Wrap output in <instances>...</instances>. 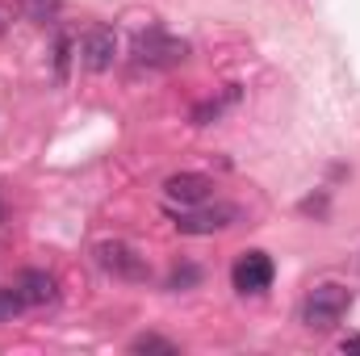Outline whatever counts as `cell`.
<instances>
[{"label":"cell","instance_id":"cell-14","mask_svg":"<svg viewBox=\"0 0 360 356\" xmlns=\"http://www.w3.org/2000/svg\"><path fill=\"white\" fill-rule=\"evenodd\" d=\"M55 8H59V0H30V13H34V17H42V21H46Z\"/></svg>","mask_w":360,"mask_h":356},{"label":"cell","instance_id":"cell-8","mask_svg":"<svg viewBox=\"0 0 360 356\" xmlns=\"http://www.w3.org/2000/svg\"><path fill=\"white\" fill-rule=\"evenodd\" d=\"M17 293H21L25 306H46V302L59 298V285H55L51 272H42V268H25V272L17 276Z\"/></svg>","mask_w":360,"mask_h":356},{"label":"cell","instance_id":"cell-15","mask_svg":"<svg viewBox=\"0 0 360 356\" xmlns=\"http://www.w3.org/2000/svg\"><path fill=\"white\" fill-rule=\"evenodd\" d=\"M340 348H344V352H360V336H344Z\"/></svg>","mask_w":360,"mask_h":356},{"label":"cell","instance_id":"cell-5","mask_svg":"<svg viewBox=\"0 0 360 356\" xmlns=\"http://www.w3.org/2000/svg\"><path fill=\"white\" fill-rule=\"evenodd\" d=\"M272 260L269 252H243L239 260H235V268H231V285L239 289V293H264L272 285Z\"/></svg>","mask_w":360,"mask_h":356},{"label":"cell","instance_id":"cell-13","mask_svg":"<svg viewBox=\"0 0 360 356\" xmlns=\"http://www.w3.org/2000/svg\"><path fill=\"white\" fill-rule=\"evenodd\" d=\"M197 281H201V268L197 265H180L176 272H172L168 285H172V289H188V285H197Z\"/></svg>","mask_w":360,"mask_h":356},{"label":"cell","instance_id":"cell-16","mask_svg":"<svg viewBox=\"0 0 360 356\" xmlns=\"http://www.w3.org/2000/svg\"><path fill=\"white\" fill-rule=\"evenodd\" d=\"M0 218H4V201H0Z\"/></svg>","mask_w":360,"mask_h":356},{"label":"cell","instance_id":"cell-11","mask_svg":"<svg viewBox=\"0 0 360 356\" xmlns=\"http://www.w3.org/2000/svg\"><path fill=\"white\" fill-rule=\"evenodd\" d=\"M68 63H72V38L59 34V42H55V76L59 80H68Z\"/></svg>","mask_w":360,"mask_h":356},{"label":"cell","instance_id":"cell-10","mask_svg":"<svg viewBox=\"0 0 360 356\" xmlns=\"http://www.w3.org/2000/svg\"><path fill=\"white\" fill-rule=\"evenodd\" d=\"M130 352H164V356H176L180 348L172 340H160V336H139V340H130Z\"/></svg>","mask_w":360,"mask_h":356},{"label":"cell","instance_id":"cell-3","mask_svg":"<svg viewBox=\"0 0 360 356\" xmlns=\"http://www.w3.org/2000/svg\"><path fill=\"white\" fill-rule=\"evenodd\" d=\"M239 222V205H205L201 201V210L197 205H184L176 214V231L184 235H214V231H226V227H235Z\"/></svg>","mask_w":360,"mask_h":356},{"label":"cell","instance_id":"cell-1","mask_svg":"<svg viewBox=\"0 0 360 356\" xmlns=\"http://www.w3.org/2000/svg\"><path fill=\"white\" fill-rule=\"evenodd\" d=\"M348 306H352V289H344V285H335V281H323V285H314V289L306 293L302 323H306L310 331H331V327L348 314Z\"/></svg>","mask_w":360,"mask_h":356},{"label":"cell","instance_id":"cell-2","mask_svg":"<svg viewBox=\"0 0 360 356\" xmlns=\"http://www.w3.org/2000/svg\"><path fill=\"white\" fill-rule=\"evenodd\" d=\"M188 59V42L176 38V34H168V30H160V25H151V30H143L139 38H134V63H143V68H176Z\"/></svg>","mask_w":360,"mask_h":356},{"label":"cell","instance_id":"cell-12","mask_svg":"<svg viewBox=\"0 0 360 356\" xmlns=\"http://www.w3.org/2000/svg\"><path fill=\"white\" fill-rule=\"evenodd\" d=\"M21 306H25V302H21V293H17V289H0V323H8Z\"/></svg>","mask_w":360,"mask_h":356},{"label":"cell","instance_id":"cell-7","mask_svg":"<svg viewBox=\"0 0 360 356\" xmlns=\"http://www.w3.org/2000/svg\"><path fill=\"white\" fill-rule=\"evenodd\" d=\"M113 55H117V38H113V30L96 25V30L84 34V42H80V59H84L89 72H109V68H113Z\"/></svg>","mask_w":360,"mask_h":356},{"label":"cell","instance_id":"cell-6","mask_svg":"<svg viewBox=\"0 0 360 356\" xmlns=\"http://www.w3.org/2000/svg\"><path fill=\"white\" fill-rule=\"evenodd\" d=\"M210 193H214V180L201 172H176L164 180V197L172 205H201V201H210Z\"/></svg>","mask_w":360,"mask_h":356},{"label":"cell","instance_id":"cell-9","mask_svg":"<svg viewBox=\"0 0 360 356\" xmlns=\"http://www.w3.org/2000/svg\"><path fill=\"white\" fill-rule=\"evenodd\" d=\"M235 101H239V89H235V84L222 92V96H214V101H201V105L193 109V126H210V122H218V117H222V109H226V105H235Z\"/></svg>","mask_w":360,"mask_h":356},{"label":"cell","instance_id":"cell-4","mask_svg":"<svg viewBox=\"0 0 360 356\" xmlns=\"http://www.w3.org/2000/svg\"><path fill=\"white\" fill-rule=\"evenodd\" d=\"M96 265L105 268V272H113V276H126V281H147V260L130 248V243H122V239H109V243H101L96 248Z\"/></svg>","mask_w":360,"mask_h":356}]
</instances>
